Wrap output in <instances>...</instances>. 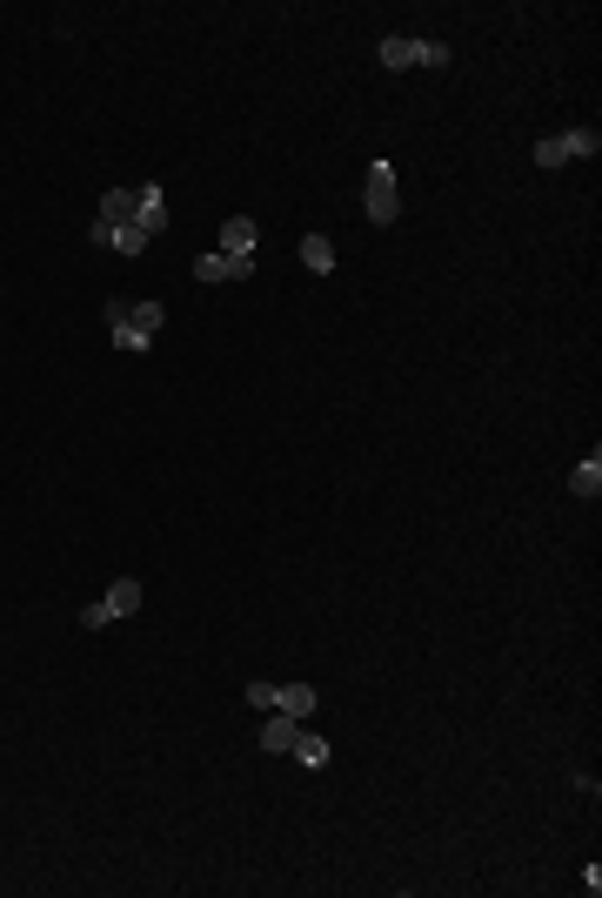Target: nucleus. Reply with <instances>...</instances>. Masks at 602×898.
<instances>
[{"label":"nucleus","mask_w":602,"mask_h":898,"mask_svg":"<svg viewBox=\"0 0 602 898\" xmlns=\"http://www.w3.org/2000/svg\"><path fill=\"white\" fill-rule=\"evenodd\" d=\"M569 490H576L582 503L602 496V456H595V450H589V463H576V470H569Z\"/></svg>","instance_id":"f8f14e48"},{"label":"nucleus","mask_w":602,"mask_h":898,"mask_svg":"<svg viewBox=\"0 0 602 898\" xmlns=\"http://www.w3.org/2000/svg\"><path fill=\"white\" fill-rule=\"evenodd\" d=\"M161 322H168V316H161V302H107V342L128 349V356L154 349Z\"/></svg>","instance_id":"f257e3e1"},{"label":"nucleus","mask_w":602,"mask_h":898,"mask_svg":"<svg viewBox=\"0 0 602 898\" xmlns=\"http://www.w3.org/2000/svg\"><path fill=\"white\" fill-rule=\"evenodd\" d=\"M135 228H141L148 242L161 236V228H168V202H161V188H154V181H148V188H135Z\"/></svg>","instance_id":"1a4fd4ad"},{"label":"nucleus","mask_w":602,"mask_h":898,"mask_svg":"<svg viewBox=\"0 0 602 898\" xmlns=\"http://www.w3.org/2000/svg\"><path fill=\"white\" fill-rule=\"evenodd\" d=\"M94 222H107V228H135V188H107Z\"/></svg>","instance_id":"9b49d317"},{"label":"nucleus","mask_w":602,"mask_h":898,"mask_svg":"<svg viewBox=\"0 0 602 898\" xmlns=\"http://www.w3.org/2000/svg\"><path fill=\"white\" fill-rule=\"evenodd\" d=\"M289 758H302V764H308V771H321V764H329V758H335V751H329V737H308V731H302V737H295V751H289Z\"/></svg>","instance_id":"4468645a"},{"label":"nucleus","mask_w":602,"mask_h":898,"mask_svg":"<svg viewBox=\"0 0 602 898\" xmlns=\"http://www.w3.org/2000/svg\"><path fill=\"white\" fill-rule=\"evenodd\" d=\"M595 148H602V135H595V128H569V135H549V141H536V168H562V162H589Z\"/></svg>","instance_id":"423d86ee"},{"label":"nucleus","mask_w":602,"mask_h":898,"mask_svg":"<svg viewBox=\"0 0 602 898\" xmlns=\"http://www.w3.org/2000/svg\"><path fill=\"white\" fill-rule=\"evenodd\" d=\"M302 268H315V276H335V242H329V236H302Z\"/></svg>","instance_id":"ddd939ff"},{"label":"nucleus","mask_w":602,"mask_h":898,"mask_svg":"<svg viewBox=\"0 0 602 898\" xmlns=\"http://www.w3.org/2000/svg\"><path fill=\"white\" fill-rule=\"evenodd\" d=\"M135 610H141V577H120V583H107V597H94L80 610V623H88V631H107V623L135 617Z\"/></svg>","instance_id":"f03ea898"},{"label":"nucleus","mask_w":602,"mask_h":898,"mask_svg":"<svg viewBox=\"0 0 602 898\" xmlns=\"http://www.w3.org/2000/svg\"><path fill=\"white\" fill-rule=\"evenodd\" d=\"M361 208H369V222H375V228H388V222L401 215V188H395V162H375V168H369V181H361Z\"/></svg>","instance_id":"20e7f679"},{"label":"nucleus","mask_w":602,"mask_h":898,"mask_svg":"<svg viewBox=\"0 0 602 898\" xmlns=\"http://www.w3.org/2000/svg\"><path fill=\"white\" fill-rule=\"evenodd\" d=\"M295 737H302V718L268 711V724H261V751H268V758H289V751H295Z\"/></svg>","instance_id":"6e6552de"},{"label":"nucleus","mask_w":602,"mask_h":898,"mask_svg":"<svg viewBox=\"0 0 602 898\" xmlns=\"http://www.w3.org/2000/svg\"><path fill=\"white\" fill-rule=\"evenodd\" d=\"M248 276H255L248 255H221V249H215V255L194 262V282H208V289H215V282H248Z\"/></svg>","instance_id":"0eeeda50"},{"label":"nucleus","mask_w":602,"mask_h":898,"mask_svg":"<svg viewBox=\"0 0 602 898\" xmlns=\"http://www.w3.org/2000/svg\"><path fill=\"white\" fill-rule=\"evenodd\" d=\"M375 61H382L388 74H395V67H449V41H409V34H388Z\"/></svg>","instance_id":"7ed1b4c3"},{"label":"nucleus","mask_w":602,"mask_h":898,"mask_svg":"<svg viewBox=\"0 0 602 898\" xmlns=\"http://www.w3.org/2000/svg\"><path fill=\"white\" fill-rule=\"evenodd\" d=\"M255 242H261V228H255L248 215H228V222H221V255H248V262H255Z\"/></svg>","instance_id":"9d476101"},{"label":"nucleus","mask_w":602,"mask_h":898,"mask_svg":"<svg viewBox=\"0 0 602 898\" xmlns=\"http://www.w3.org/2000/svg\"><path fill=\"white\" fill-rule=\"evenodd\" d=\"M248 705L255 711H289V718H315V684H248Z\"/></svg>","instance_id":"39448f33"}]
</instances>
